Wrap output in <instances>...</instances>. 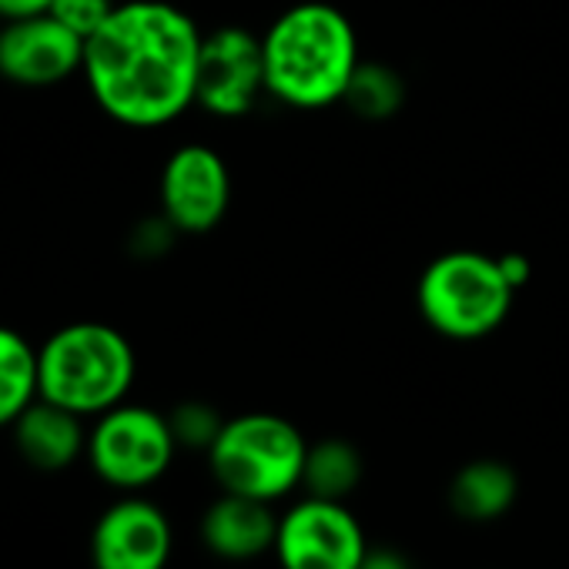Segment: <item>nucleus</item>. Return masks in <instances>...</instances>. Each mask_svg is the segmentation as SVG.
I'll use <instances>...</instances> for the list:
<instances>
[{
    "label": "nucleus",
    "instance_id": "1",
    "mask_svg": "<svg viewBox=\"0 0 569 569\" xmlns=\"http://www.w3.org/2000/svg\"><path fill=\"white\" fill-rule=\"evenodd\" d=\"M204 31L168 0H124L84 41L81 78L124 128H164L194 108Z\"/></svg>",
    "mask_w": 569,
    "mask_h": 569
},
{
    "label": "nucleus",
    "instance_id": "2",
    "mask_svg": "<svg viewBox=\"0 0 569 569\" xmlns=\"http://www.w3.org/2000/svg\"><path fill=\"white\" fill-rule=\"evenodd\" d=\"M261 51L268 94L306 111L339 104L362 64L352 21L326 0L281 11L261 34Z\"/></svg>",
    "mask_w": 569,
    "mask_h": 569
},
{
    "label": "nucleus",
    "instance_id": "3",
    "mask_svg": "<svg viewBox=\"0 0 569 569\" xmlns=\"http://www.w3.org/2000/svg\"><path fill=\"white\" fill-rule=\"evenodd\" d=\"M138 359L128 336L108 322L61 326L38 349V396L78 416L121 406L134 386Z\"/></svg>",
    "mask_w": 569,
    "mask_h": 569
},
{
    "label": "nucleus",
    "instance_id": "4",
    "mask_svg": "<svg viewBox=\"0 0 569 569\" xmlns=\"http://www.w3.org/2000/svg\"><path fill=\"white\" fill-rule=\"evenodd\" d=\"M516 289L499 254L456 248L432 258L419 278L416 306L432 332L452 342L492 336L512 312Z\"/></svg>",
    "mask_w": 569,
    "mask_h": 569
},
{
    "label": "nucleus",
    "instance_id": "5",
    "mask_svg": "<svg viewBox=\"0 0 569 569\" xmlns=\"http://www.w3.org/2000/svg\"><path fill=\"white\" fill-rule=\"evenodd\" d=\"M309 439L302 429L274 412H244L224 419L208 449L211 476L221 492L278 502L302 486Z\"/></svg>",
    "mask_w": 569,
    "mask_h": 569
},
{
    "label": "nucleus",
    "instance_id": "6",
    "mask_svg": "<svg viewBox=\"0 0 569 569\" xmlns=\"http://www.w3.org/2000/svg\"><path fill=\"white\" fill-rule=\"evenodd\" d=\"M178 452L168 416L121 402L98 416L88 432V459L94 472L118 489H144L158 482Z\"/></svg>",
    "mask_w": 569,
    "mask_h": 569
},
{
    "label": "nucleus",
    "instance_id": "7",
    "mask_svg": "<svg viewBox=\"0 0 569 569\" xmlns=\"http://www.w3.org/2000/svg\"><path fill=\"white\" fill-rule=\"evenodd\" d=\"M366 549V529L346 502L306 496L278 516L271 552L281 569H359Z\"/></svg>",
    "mask_w": 569,
    "mask_h": 569
},
{
    "label": "nucleus",
    "instance_id": "8",
    "mask_svg": "<svg viewBox=\"0 0 569 569\" xmlns=\"http://www.w3.org/2000/svg\"><path fill=\"white\" fill-rule=\"evenodd\" d=\"M261 94H268L261 38L238 24L208 31L198 54L194 104L214 118L234 121L254 111Z\"/></svg>",
    "mask_w": 569,
    "mask_h": 569
},
{
    "label": "nucleus",
    "instance_id": "9",
    "mask_svg": "<svg viewBox=\"0 0 569 569\" xmlns=\"http://www.w3.org/2000/svg\"><path fill=\"white\" fill-rule=\"evenodd\" d=\"M161 214L178 234H204L221 224L231 204V174L208 144H181L161 168Z\"/></svg>",
    "mask_w": 569,
    "mask_h": 569
},
{
    "label": "nucleus",
    "instance_id": "10",
    "mask_svg": "<svg viewBox=\"0 0 569 569\" xmlns=\"http://www.w3.org/2000/svg\"><path fill=\"white\" fill-rule=\"evenodd\" d=\"M84 38L41 14L0 28V78L18 88H54L81 74Z\"/></svg>",
    "mask_w": 569,
    "mask_h": 569
},
{
    "label": "nucleus",
    "instance_id": "11",
    "mask_svg": "<svg viewBox=\"0 0 569 569\" xmlns=\"http://www.w3.org/2000/svg\"><path fill=\"white\" fill-rule=\"evenodd\" d=\"M91 552L98 569H164L171 522L148 499H121L98 519Z\"/></svg>",
    "mask_w": 569,
    "mask_h": 569
},
{
    "label": "nucleus",
    "instance_id": "12",
    "mask_svg": "<svg viewBox=\"0 0 569 569\" xmlns=\"http://www.w3.org/2000/svg\"><path fill=\"white\" fill-rule=\"evenodd\" d=\"M278 536V512L271 502L221 492L201 516V539L204 546L228 562H251L274 549Z\"/></svg>",
    "mask_w": 569,
    "mask_h": 569
},
{
    "label": "nucleus",
    "instance_id": "13",
    "mask_svg": "<svg viewBox=\"0 0 569 569\" xmlns=\"http://www.w3.org/2000/svg\"><path fill=\"white\" fill-rule=\"evenodd\" d=\"M81 419L84 416L38 396L14 419L18 452L34 469H44V472H58V469L71 466L81 452H88V432H84Z\"/></svg>",
    "mask_w": 569,
    "mask_h": 569
},
{
    "label": "nucleus",
    "instance_id": "14",
    "mask_svg": "<svg viewBox=\"0 0 569 569\" xmlns=\"http://www.w3.org/2000/svg\"><path fill=\"white\" fill-rule=\"evenodd\" d=\"M519 476L502 459H472L449 482V509L466 522H492L512 509Z\"/></svg>",
    "mask_w": 569,
    "mask_h": 569
},
{
    "label": "nucleus",
    "instance_id": "15",
    "mask_svg": "<svg viewBox=\"0 0 569 569\" xmlns=\"http://www.w3.org/2000/svg\"><path fill=\"white\" fill-rule=\"evenodd\" d=\"M362 482V456L349 439H319L309 442L302 489L306 496L346 502Z\"/></svg>",
    "mask_w": 569,
    "mask_h": 569
},
{
    "label": "nucleus",
    "instance_id": "16",
    "mask_svg": "<svg viewBox=\"0 0 569 569\" xmlns=\"http://www.w3.org/2000/svg\"><path fill=\"white\" fill-rule=\"evenodd\" d=\"M38 399V349L14 329L0 326V426L14 419Z\"/></svg>",
    "mask_w": 569,
    "mask_h": 569
},
{
    "label": "nucleus",
    "instance_id": "17",
    "mask_svg": "<svg viewBox=\"0 0 569 569\" xmlns=\"http://www.w3.org/2000/svg\"><path fill=\"white\" fill-rule=\"evenodd\" d=\"M359 118L366 121H386L392 118L406 101V81L389 64L362 61L359 71L349 81V91L342 98Z\"/></svg>",
    "mask_w": 569,
    "mask_h": 569
},
{
    "label": "nucleus",
    "instance_id": "18",
    "mask_svg": "<svg viewBox=\"0 0 569 569\" xmlns=\"http://www.w3.org/2000/svg\"><path fill=\"white\" fill-rule=\"evenodd\" d=\"M168 422H171L178 449H201V452L211 449V442L218 439V432L224 426V419L208 402H181L168 416Z\"/></svg>",
    "mask_w": 569,
    "mask_h": 569
},
{
    "label": "nucleus",
    "instance_id": "19",
    "mask_svg": "<svg viewBox=\"0 0 569 569\" xmlns=\"http://www.w3.org/2000/svg\"><path fill=\"white\" fill-rule=\"evenodd\" d=\"M118 8V0H54L51 18H58L64 28H71L78 38H91Z\"/></svg>",
    "mask_w": 569,
    "mask_h": 569
},
{
    "label": "nucleus",
    "instance_id": "20",
    "mask_svg": "<svg viewBox=\"0 0 569 569\" xmlns=\"http://www.w3.org/2000/svg\"><path fill=\"white\" fill-rule=\"evenodd\" d=\"M178 234V228L164 218V214H154L151 221H141L131 234V248L144 258H154L161 251H168V241Z\"/></svg>",
    "mask_w": 569,
    "mask_h": 569
},
{
    "label": "nucleus",
    "instance_id": "21",
    "mask_svg": "<svg viewBox=\"0 0 569 569\" xmlns=\"http://www.w3.org/2000/svg\"><path fill=\"white\" fill-rule=\"evenodd\" d=\"M359 569H412L409 556L396 546H369Z\"/></svg>",
    "mask_w": 569,
    "mask_h": 569
},
{
    "label": "nucleus",
    "instance_id": "22",
    "mask_svg": "<svg viewBox=\"0 0 569 569\" xmlns=\"http://www.w3.org/2000/svg\"><path fill=\"white\" fill-rule=\"evenodd\" d=\"M54 0H0V21H28V18H41L51 14Z\"/></svg>",
    "mask_w": 569,
    "mask_h": 569
},
{
    "label": "nucleus",
    "instance_id": "23",
    "mask_svg": "<svg viewBox=\"0 0 569 569\" xmlns=\"http://www.w3.org/2000/svg\"><path fill=\"white\" fill-rule=\"evenodd\" d=\"M499 264H502V271H506V278L512 281V289H516V292L529 281V261H526V254H519V251L499 254Z\"/></svg>",
    "mask_w": 569,
    "mask_h": 569
},
{
    "label": "nucleus",
    "instance_id": "24",
    "mask_svg": "<svg viewBox=\"0 0 569 569\" xmlns=\"http://www.w3.org/2000/svg\"><path fill=\"white\" fill-rule=\"evenodd\" d=\"M0 28H4V21H0Z\"/></svg>",
    "mask_w": 569,
    "mask_h": 569
}]
</instances>
